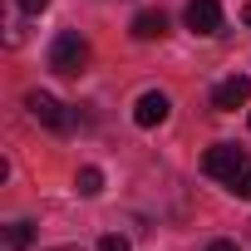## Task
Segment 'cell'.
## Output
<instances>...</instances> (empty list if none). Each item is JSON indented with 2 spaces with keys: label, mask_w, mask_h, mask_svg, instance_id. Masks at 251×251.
<instances>
[{
  "label": "cell",
  "mask_w": 251,
  "mask_h": 251,
  "mask_svg": "<svg viewBox=\"0 0 251 251\" xmlns=\"http://www.w3.org/2000/svg\"><path fill=\"white\" fill-rule=\"evenodd\" d=\"M50 69L64 74V79H79V74L89 69V40H84L79 30H64V35L50 45Z\"/></svg>",
  "instance_id": "6da1fadb"
},
{
  "label": "cell",
  "mask_w": 251,
  "mask_h": 251,
  "mask_svg": "<svg viewBox=\"0 0 251 251\" xmlns=\"http://www.w3.org/2000/svg\"><path fill=\"white\" fill-rule=\"evenodd\" d=\"M246 168H251V163H246V148H236V143H217V148H207V158H202V173L217 177V182H226V187H231Z\"/></svg>",
  "instance_id": "7a4b0ae2"
},
{
  "label": "cell",
  "mask_w": 251,
  "mask_h": 251,
  "mask_svg": "<svg viewBox=\"0 0 251 251\" xmlns=\"http://www.w3.org/2000/svg\"><path fill=\"white\" fill-rule=\"evenodd\" d=\"M25 108L35 113V123H45V128H54V133H64L69 128V113H64V103L54 99V94H45V89H35V94H25Z\"/></svg>",
  "instance_id": "3957f363"
},
{
  "label": "cell",
  "mask_w": 251,
  "mask_h": 251,
  "mask_svg": "<svg viewBox=\"0 0 251 251\" xmlns=\"http://www.w3.org/2000/svg\"><path fill=\"white\" fill-rule=\"evenodd\" d=\"M168 113H173V99H168L163 89H148V94H138V103H133V123H138V128H158Z\"/></svg>",
  "instance_id": "277c9868"
},
{
  "label": "cell",
  "mask_w": 251,
  "mask_h": 251,
  "mask_svg": "<svg viewBox=\"0 0 251 251\" xmlns=\"http://www.w3.org/2000/svg\"><path fill=\"white\" fill-rule=\"evenodd\" d=\"M187 30L192 35H217L222 30V5H217V0H187Z\"/></svg>",
  "instance_id": "5b68a950"
},
{
  "label": "cell",
  "mask_w": 251,
  "mask_h": 251,
  "mask_svg": "<svg viewBox=\"0 0 251 251\" xmlns=\"http://www.w3.org/2000/svg\"><path fill=\"white\" fill-rule=\"evenodd\" d=\"M246 99H251V79H241V74H231L212 89V108H222V113H236Z\"/></svg>",
  "instance_id": "8992f818"
},
{
  "label": "cell",
  "mask_w": 251,
  "mask_h": 251,
  "mask_svg": "<svg viewBox=\"0 0 251 251\" xmlns=\"http://www.w3.org/2000/svg\"><path fill=\"white\" fill-rule=\"evenodd\" d=\"M163 35H168V15H163V10L133 15V40H163Z\"/></svg>",
  "instance_id": "52a82bcc"
},
{
  "label": "cell",
  "mask_w": 251,
  "mask_h": 251,
  "mask_svg": "<svg viewBox=\"0 0 251 251\" xmlns=\"http://www.w3.org/2000/svg\"><path fill=\"white\" fill-rule=\"evenodd\" d=\"M74 187H79V197H99V192H103V173H99V168H79Z\"/></svg>",
  "instance_id": "ba28073f"
},
{
  "label": "cell",
  "mask_w": 251,
  "mask_h": 251,
  "mask_svg": "<svg viewBox=\"0 0 251 251\" xmlns=\"http://www.w3.org/2000/svg\"><path fill=\"white\" fill-rule=\"evenodd\" d=\"M30 236H35V226H30V222H10L5 246H10V251H20V246H30Z\"/></svg>",
  "instance_id": "9c48e42d"
},
{
  "label": "cell",
  "mask_w": 251,
  "mask_h": 251,
  "mask_svg": "<svg viewBox=\"0 0 251 251\" xmlns=\"http://www.w3.org/2000/svg\"><path fill=\"white\" fill-rule=\"evenodd\" d=\"M99 251H133V246H128V241H123V236H118V231H108V236H103V241H99Z\"/></svg>",
  "instance_id": "30bf717a"
},
{
  "label": "cell",
  "mask_w": 251,
  "mask_h": 251,
  "mask_svg": "<svg viewBox=\"0 0 251 251\" xmlns=\"http://www.w3.org/2000/svg\"><path fill=\"white\" fill-rule=\"evenodd\" d=\"M231 192H236V197H251V168H246V173L231 182Z\"/></svg>",
  "instance_id": "8fae6325"
},
{
  "label": "cell",
  "mask_w": 251,
  "mask_h": 251,
  "mask_svg": "<svg viewBox=\"0 0 251 251\" xmlns=\"http://www.w3.org/2000/svg\"><path fill=\"white\" fill-rule=\"evenodd\" d=\"M15 5H20V10H25V15H40V10H45V5H50V0H15Z\"/></svg>",
  "instance_id": "7c38bea8"
},
{
  "label": "cell",
  "mask_w": 251,
  "mask_h": 251,
  "mask_svg": "<svg viewBox=\"0 0 251 251\" xmlns=\"http://www.w3.org/2000/svg\"><path fill=\"white\" fill-rule=\"evenodd\" d=\"M207 251H241L236 241H226V236H217V241H207Z\"/></svg>",
  "instance_id": "4fadbf2b"
},
{
  "label": "cell",
  "mask_w": 251,
  "mask_h": 251,
  "mask_svg": "<svg viewBox=\"0 0 251 251\" xmlns=\"http://www.w3.org/2000/svg\"><path fill=\"white\" fill-rule=\"evenodd\" d=\"M50 251H84V246H50Z\"/></svg>",
  "instance_id": "5bb4252c"
},
{
  "label": "cell",
  "mask_w": 251,
  "mask_h": 251,
  "mask_svg": "<svg viewBox=\"0 0 251 251\" xmlns=\"http://www.w3.org/2000/svg\"><path fill=\"white\" fill-rule=\"evenodd\" d=\"M241 20H246V25H251V5H246V10H241Z\"/></svg>",
  "instance_id": "9a60e30c"
}]
</instances>
